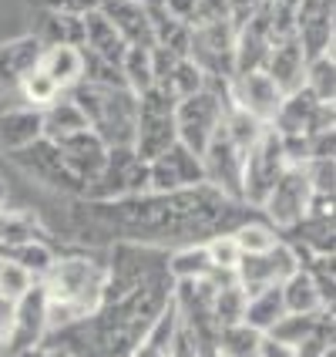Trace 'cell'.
Wrapping results in <instances>:
<instances>
[{"instance_id":"6da1fadb","label":"cell","mask_w":336,"mask_h":357,"mask_svg":"<svg viewBox=\"0 0 336 357\" xmlns=\"http://www.w3.org/2000/svg\"><path fill=\"white\" fill-rule=\"evenodd\" d=\"M108 283V259L74 253L54 259V266L44 273V300H47V334H58L64 327H74L91 314H98L104 303Z\"/></svg>"},{"instance_id":"7a4b0ae2","label":"cell","mask_w":336,"mask_h":357,"mask_svg":"<svg viewBox=\"0 0 336 357\" xmlns=\"http://www.w3.org/2000/svg\"><path fill=\"white\" fill-rule=\"evenodd\" d=\"M71 101L81 108L88 128L108 149H131L135 145V119H138V95L131 88H104L78 81L67 88Z\"/></svg>"},{"instance_id":"3957f363","label":"cell","mask_w":336,"mask_h":357,"mask_svg":"<svg viewBox=\"0 0 336 357\" xmlns=\"http://www.w3.org/2000/svg\"><path fill=\"white\" fill-rule=\"evenodd\" d=\"M225 84L229 81H205L202 91L175 101V135L198 159H202L209 139L216 135V128L225 119V108H229V88Z\"/></svg>"},{"instance_id":"277c9868","label":"cell","mask_w":336,"mask_h":357,"mask_svg":"<svg viewBox=\"0 0 336 357\" xmlns=\"http://www.w3.org/2000/svg\"><path fill=\"white\" fill-rule=\"evenodd\" d=\"M189 61L209 81H229L236 75V24L232 20L192 24Z\"/></svg>"},{"instance_id":"5b68a950","label":"cell","mask_w":336,"mask_h":357,"mask_svg":"<svg viewBox=\"0 0 336 357\" xmlns=\"http://www.w3.org/2000/svg\"><path fill=\"white\" fill-rule=\"evenodd\" d=\"M286 165L289 162L282 152V139H279V132L266 125V132L259 135L256 145L242 159V202L253 209H262V202L273 192L279 176L286 172Z\"/></svg>"},{"instance_id":"8992f818","label":"cell","mask_w":336,"mask_h":357,"mask_svg":"<svg viewBox=\"0 0 336 357\" xmlns=\"http://www.w3.org/2000/svg\"><path fill=\"white\" fill-rule=\"evenodd\" d=\"M148 192V162L135 155V149H108V159L101 172L84 185V199L108 202V199H125Z\"/></svg>"},{"instance_id":"52a82bcc","label":"cell","mask_w":336,"mask_h":357,"mask_svg":"<svg viewBox=\"0 0 336 357\" xmlns=\"http://www.w3.org/2000/svg\"><path fill=\"white\" fill-rule=\"evenodd\" d=\"M175 135V98H168L161 88H148L138 95V119H135V155L141 159H155L159 152H165Z\"/></svg>"},{"instance_id":"ba28073f","label":"cell","mask_w":336,"mask_h":357,"mask_svg":"<svg viewBox=\"0 0 336 357\" xmlns=\"http://www.w3.org/2000/svg\"><path fill=\"white\" fill-rule=\"evenodd\" d=\"M44 340H47V300H44V287L34 283L14 303V324H10V334H7V344L0 354L38 357Z\"/></svg>"},{"instance_id":"9c48e42d","label":"cell","mask_w":336,"mask_h":357,"mask_svg":"<svg viewBox=\"0 0 336 357\" xmlns=\"http://www.w3.org/2000/svg\"><path fill=\"white\" fill-rule=\"evenodd\" d=\"M310 199H313V185L306 178V169L303 165H286V172L279 176V182L273 185V192L266 196L259 213L266 216V222L276 233H282V229L296 226L299 219L306 216Z\"/></svg>"},{"instance_id":"30bf717a","label":"cell","mask_w":336,"mask_h":357,"mask_svg":"<svg viewBox=\"0 0 336 357\" xmlns=\"http://www.w3.org/2000/svg\"><path fill=\"white\" fill-rule=\"evenodd\" d=\"M299 270V259L293 253V246L286 239H279L273 250L266 253H253V257H239L236 266V283L242 287L246 297H253L266 287H279Z\"/></svg>"},{"instance_id":"8fae6325","label":"cell","mask_w":336,"mask_h":357,"mask_svg":"<svg viewBox=\"0 0 336 357\" xmlns=\"http://www.w3.org/2000/svg\"><path fill=\"white\" fill-rule=\"evenodd\" d=\"M242 159H246V152L229 139L225 125H218L216 135L209 139L205 152H202V172L212 189H218L225 199H236V202H242Z\"/></svg>"},{"instance_id":"7c38bea8","label":"cell","mask_w":336,"mask_h":357,"mask_svg":"<svg viewBox=\"0 0 336 357\" xmlns=\"http://www.w3.org/2000/svg\"><path fill=\"white\" fill-rule=\"evenodd\" d=\"M205 182L202 159L189 152L182 142H172L165 152L148 159V192H182Z\"/></svg>"},{"instance_id":"4fadbf2b","label":"cell","mask_w":336,"mask_h":357,"mask_svg":"<svg viewBox=\"0 0 336 357\" xmlns=\"http://www.w3.org/2000/svg\"><path fill=\"white\" fill-rule=\"evenodd\" d=\"M273 132L293 139V135H313L319 128H333V105H323V101L303 84L293 95H282L276 119L269 125Z\"/></svg>"},{"instance_id":"5bb4252c","label":"cell","mask_w":336,"mask_h":357,"mask_svg":"<svg viewBox=\"0 0 336 357\" xmlns=\"http://www.w3.org/2000/svg\"><path fill=\"white\" fill-rule=\"evenodd\" d=\"M229 105L253 115L262 125H273L279 105H282V91H279L273 78L266 71H246V75H232L229 78Z\"/></svg>"},{"instance_id":"9a60e30c","label":"cell","mask_w":336,"mask_h":357,"mask_svg":"<svg viewBox=\"0 0 336 357\" xmlns=\"http://www.w3.org/2000/svg\"><path fill=\"white\" fill-rule=\"evenodd\" d=\"M10 159H14V165H20L27 176H34L38 182L58 189V192H78V196L84 192V185L67 172V165H64L54 142L38 139V142H31V145H24V149H17V152H10Z\"/></svg>"},{"instance_id":"2e32d148","label":"cell","mask_w":336,"mask_h":357,"mask_svg":"<svg viewBox=\"0 0 336 357\" xmlns=\"http://www.w3.org/2000/svg\"><path fill=\"white\" fill-rule=\"evenodd\" d=\"M333 14L336 0H299L296 10V40L303 44L306 61L319 54H333Z\"/></svg>"},{"instance_id":"e0dca14e","label":"cell","mask_w":336,"mask_h":357,"mask_svg":"<svg viewBox=\"0 0 336 357\" xmlns=\"http://www.w3.org/2000/svg\"><path fill=\"white\" fill-rule=\"evenodd\" d=\"M98 10L111 20V27L118 31V38L128 47H155L152 7L148 3H138V0H101Z\"/></svg>"},{"instance_id":"ac0fdd59","label":"cell","mask_w":336,"mask_h":357,"mask_svg":"<svg viewBox=\"0 0 336 357\" xmlns=\"http://www.w3.org/2000/svg\"><path fill=\"white\" fill-rule=\"evenodd\" d=\"M273 27H269V17L266 10L259 7L249 20H242L236 27V75H246V71H262V64L273 51Z\"/></svg>"},{"instance_id":"d6986e66","label":"cell","mask_w":336,"mask_h":357,"mask_svg":"<svg viewBox=\"0 0 336 357\" xmlns=\"http://www.w3.org/2000/svg\"><path fill=\"white\" fill-rule=\"evenodd\" d=\"M61 152V159L67 165V172L78 178L81 185H88L91 178L101 172V165L108 159V145L91 132V128H84V132H74V135H67V139L54 142Z\"/></svg>"},{"instance_id":"ffe728a7","label":"cell","mask_w":336,"mask_h":357,"mask_svg":"<svg viewBox=\"0 0 336 357\" xmlns=\"http://www.w3.org/2000/svg\"><path fill=\"white\" fill-rule=\"evenodd\" d=\"M306 54H303V44L296 40V34L293 38H282L273 44V51H269V58H266V64H262V71L273 78V84H276L282 95H293V91H299L303 84H306Z\"/></svg>"},{"instance_id":"44dd1931","label":"cell","mask_w":336,"mask_h":357,"mask_svg":"<svg viewBox=\"0 0 336 357\" xmlns=\"http://www.w3.org/2000/svg\"><path fill=\"white\" fill-rule=\"evenodd\" d=\"M40 51H44V44H40L34 34L0 44V91L17 88V81L24 78L27 71H34L40 61Z\"/></svg>"},{"instance_id":"7402d4cb","label":"cell","mask_w":336,"mask_h":357,"mask_svg":"<svg viewBox=\"0 0 336 357\" xmlns=\"http://www.w3.org/2000/svg\"><path fill=\"white\" fill-rule=\"evenodd\" d=\"M81 24H84V40H81V47L121 68V58H125L128 44L118 38V31L111 27V20L104 17L101 10H91V14L81 17Z\"/></svg>"},{"instance_id":"603a6c76","label":"cell","mask_w":336,"mask_h":357,"mask_svg":"<svg viewBox=\"0 0 336 357\" xmlns=\"http://www.w3.org/2000/svg\"><path fill=\"white\" fill-rule=\"evenodd\" d=\"M38 139H44L38 108L20 105V108H3L0 112V145L7 152H17V149H24V145H31Z\"/></svg>"},{"instance_id":"cb8c5ba5","label":"cell","mask_w":336,"mask_h":357,"mask_svg":"<svg viewBox=\"0 0 336 357\" xmlns=\"http://www.w3.org/2000/svg\"><path fill=\"white\" fill-rule=\"evenodd\" d=\"M84 128H88V121H84L81 108L71 101L67 91L51 101L47 108H40V132H44L47 142H61L67 135H74V132H84Z\"/></svg>"},{"instance_id":"d4e9b609","label":"cell","mask_w":336,"mask_h":357,"mask_svg":"<svg viewBox=\"0 0 336 357\" xmlns=\"http://www.w3.org/2000/svg\"><path fill=\"white\" fill-rule=\"evenodd\" d=\"M40 71H47V78L58 84L61 91L74 88L81 81V71H84V58H81V47H71V44H54V47H44L38 61Z\"/></svg>"},{"instance_id":"484cf974","label":"cell","mask_w":336,"mask_h":357,"mask_svg":"<svg viewBox=\"0 0 336 357\" xmlns=\"http://www.w3.org/2000/svg\"><path fill=\"white\" fill-rule=\"evenodd\" d=\"M279 290H282L286 314H323V310H333V307L323 300V294H319L317 280L310 277L306 270H296L286 283H279Z\"/></svg>"},{"instance_id":"4316f807","label":"cell","mask_w":336,"mask_h":357,"mask_svg":"<svg viewBox=\"0 0 336 357\" xmlns=\"http://www.w3.org/2000/svg\"><path fill=\"white\" fill-rule=\"evenodd\" d=\"M34 38H38L44 47H54V44H71V47H81V40H84V24H81V17H71V14L38 10V20H34Z\"/></svg>"},{"instance_id":"83f0119b","label":"cell","mask_w":336,"mask_h":357,"mask_svg":"<svg viewBox=\"0 0 336 357\" xmlns=\"http://www.w3.org/2000/svg\"><path fill=\"white\" fill-rule=\"evenodd\" d=\"M152 31H155V47L175 54V58H189V38H192V24L165 14L161 7H152Z\"/></svg>"},{"instance_id":"f1b7e54d","label":"cell","mask_w":336,"mask_h":357,"mask_svg":"<svg viewBox=\"0 0 336 357\" xmlns=\"http://www.w3.org/2000/svg\"><path fill=\"white\" fill-rule=\"evenodd\" d=\"M165 266H168V277H172V283H178V280H205V277H212V270H216L202 243L178 246L175 253H168Z\"/></svg>"},{"instance_id":"f546056e","label":"cell","mask_w":336,"mask_h":357,"mask_svg":"<svg viewBox=\"0 0 336 357\" xmlns=\"http://www.w3.org/2000/svg\"><path fill=\"white\" fill-rule=\"evenodd\" d=\"M282 314H286V307H282V290H279V287H266V290H259L253 297H246L242 324H249L253 331L266 334Z\"/></svg>"},{"instance_id":"4dcf8cb0","label":"cell","mask_w":336,"mask_h":357,"mask_svg":"<svg viewBox=\"0 0 336 357\" xmlns=\"http://www.w3.org/2000/svg\"><path fill=\"white\" fill-rule=\"evenodd\" d=\"M0 259H10V263H17L20 270H27L31 277L44 280V273L54 266V250L44 243V239H31V243H20V246H14V250H7V253H0Z\"/></svg>"},{"instance_id":"1f68e13d","label":"cell","mask_w":336,"mask_h":357,"mask_svg":"<svg viewBox=\"0 0 336 357\" xmlns=\"http://www.w3.org/2000/svg\"><path fill=\"white\" fill-rule=\"evenodd\" d=\"M205 81L209 78H205V75H202L189 58H175V64L168 68L165 81L155 84V88H161L168 98L182 101V98H189V95H195V91H202V88H205Z\"/></svg>"},{"instance_id":"d6a6232c","label":"cell","mask_w":336,"mask_h":357,"mask_svg":"<svg viewBox=\"0 0 336 357\" xmlns=\"http://www.w3.org/2000/svg\"><path fill=\"white\" fill-rule=\"evenodd\" d=\"M31 239H40L38 219L20 209H0V253L14 250L20 243H31Z\"/></svg>"},{"instance_id":"836d02e7","label":"cell","mask_w":336,"mask_h":357,"mask_svg":"<svg viewBox=\"0 0 336 357\" xmlns=\"http://www.w3.org/2000/svg\"><path fill=\"white\" fill-rule=\"evenodd\" d=\"M232 239H236L239 253L242 257H253V253H266V250H273L279 243V233L262 219H249V222H242L239 229H232Z\"/></svg>"},{"instance_id":"e575fe53","label":"cell","mask_w":336,"mask_h":357,"mask_svg":"<svg viewBox=\"0 0 336 357\" xmlns=\"http://www.w3.org/2000/svg\"><path fill=\"white\" fill-rule=\"evenodd\" d=\"M17 95H20V101H24L27 108H38L40 112V108H47L54 98H61L64 91L47 78V71L34 68V71H27V75L17 81Z\"/></svg>"},{"instance_id":"d590c367","label":"cell","mask_w":336,"mask_h":357,"mask_svg":"<svg viewBox=\"0 0 336 357\" xmlns=\"http://www.w3.org/2000/svg\"><path fill=\"white\" fill-rule=\"evenodd\" d=\"M242 314H246V294L236 280L232 283H222L216 290V300H212V317H216L218 331L222 327H232V324H242Z\"/></svg>"},{"instance_id":"8d00e7d4","label":"cell","mask_w":336,"mask_h":357,"mask_svg":"<svg viewBox=\"0 0 336 357\" xmlns=\"http://www.w3.org/2000/svg\"><path fill=\"white\" fill-rule=\"evenodd\" d=\"M259 331H253L249 324H232L218 331V354L222 357H256L259 351Z\"/></svg>"},{"instance_id":"74e56055","label":"cell","mask_w":336,"mask_h":357,"mask_svg":"<svg viewBox=\"0 0 336 357\" xmlns=\"http://www.w3.org/2000/svg\"><path fill=\"white\" fill-rule=\"evenodd\" d=\"M306 88L317 95L323 105H333L336 98V64L333 54H319L306 64Z\"/></svg>"},{"instance_id":"f35d334b","label":"cell","mask_w":336,"mask_h":357,"mask_svg":"<svg viewBox=\"0 0 336 357\" xmlns=\"http://www.w3.org/2000/svg\"><path fill=\"white\" fill-rule=\"evenodd\" d=\"M121 75L135 95L148 91L152 88V47H128L121 58Z\"/></svg>"},{"instance_id":"ab89813d","label":"cell","mask_w":336,"mask_h":357,"mask_svg":"<svg viewBox=\"0 0 336 357\" xmlns=\"http://www.w3.org/2000/svg\"><path fill=\"white\" fill-rule=\"evenodd\" d=\"M319 314H282V317L266 331V334H273L276 340H286V344H303V340L310 337V331L317 327Z\"/></svg>"},{"instance_id":"60d3db41","label":"cell","mask_w":336,"mask_h":357,"mask_svg":"<svg viewBox=\"0 0 336 357\" xmlns=\"http://www.w3.org/2000/svg\"><path fill=\"white\" fill-rule=\"evenodd\" d=\"M266 17H269V27H273V38H293L296 31V10H299V0H266L262 3Z\"/></svg>"},{"instance_id":"b9f144b4","label":"cell","mask_w":336,"mask_h":357,"mask_svg":"<svg viewBox=\"0 0 336 357\" xmlns=\"http://www.w3.org/2000/svg\"><path fill=\"white\" fill-rule=\"evenodd\" d=\"M205 253H209V259H212V266L216 270H225V273H236V266H239V246H236V239H232V233H218V236H209L205 243Z\"/></svg>"},{"instance_id":"7bdbcfd3","label":"cell","mask_w":336,"mask_h":357,"mask_svg":"<svg viewBox=\"0 0 336 357\" xmlns=\"http://www.w3.org/2000/svg\"><path fill=\"white\" fill-rule=\"evenodd\" d=\"M38 280L31 277L27 270H20L17 263H10V259H0V297H7V300H14L17 303L31 287H34Z\"/></svg>"},{"instance_id":"ee69618b","label":"cell","mask_w":336,"mask_h":357,"mask_svg":"<svg viewBox=\"0 0 336 357\" xmlns=\"http://www.w3.org/2000/svg\"><path fill=\"white\" fill-rule=\"evenodd\" d=\"M303 169H306V178H310L317 196H333V172H336L333 159H310L303 162Z\"/></svg>"},{"instance_id":"f6af8a7d","label":"cell","mask_w":336,"mask_h":357,"mask_svg":"<svg viewBox=\"0 0 336 357\" xmlns=\"http://www.w3.org/2000/svg\"><path fill=\"white\" fill-rule=\"evenodd\" d=\"M38 10H54V14H71V17H84L91 10H98L101 0H34Z\"/></svg>"},{"instance_id":"bcb514c9","label":"cell","mask_w":336,"mask_h":357,"mask_svg":"<svg viewBox=\"0 0 336 357\" xmlns=\"http://www.w3.org/2000/svg\"><path fill=\"white\" fill-rule=\"evenodd\" d=\"M209 20H232L229 0H195V24H209Z\"/></svg>"},{"instance_id":"7dc6e473","label":"cell","mask_w":336,"mask_h":357,"mask_svg":"<svg viewBox=\"0 0 336 357\" xmlns=\"http://www.w3.org/2000/svg\"><path fill=\"white\" fill-rule=\"evenodd\" d=\"M256 357H296V347L286 344V340H276L273 334H262Z\"/></svg>"},{"instance_id":"c3c4849f","label":"cell","mask_w":336,"mask_h":357,"mask_svg":"<svg viewBox=\"0 0 336 357\" xmlns=\"http://www.w3.org/2000/svg\"><path fill=\"white\" fill-rule=\"evenodd\" d=\"M159 7L185 24H195V0H159Z\"/></svg>"},{"instance_id":"681fc988","label":"cell","mask_w":336,"mask_h":357,"mask_svg":"<svg viewBox=\"0 0 336 357\" xmlns=\"http://www.w3.org/2000/svg\"><path fill=\"white\" fill-rule=\"evenodd\" d=\"M262 3H266V0H229V17H232V24L239 27L242 20L253 17Z\"/></svg>"},{"instance_id":"f907efd6","label":"cell","mask_w":336,"mask_h":357,"mask_svg":"<svg viewBox=\"0 0 336 357\" xmlns=\"http://www.w3.org/2000/svg\"><path fill=\"white\" fill-rule=\"evenodd\" d=\"M10 324H14V300L0 297V351H3V344H7Z\"/></svg>"},{"instance_id":"816d5d0a","label":"cell","mask_w":336,"mask_h":357,"mask_svg":"<svg viewBox=\"0 0 336 357\" xmlns=\"http://www.w3.org/2000/svg\"><path fill=\"white\" fill-rule=\"evenodd\" d=\"M3 202H7V185H3V178H0V209H7Z\"/></svg>"},{"instance_id":"f5cc1de1","label":"cell","mask_w":336,"mask_h":357,"mask_svg":"<svg viewBox=\"0 0 336 357\" xmlns=\"http://www.w3.org/2000/svg\"><path fill=\"white\" fill-rule=\"evenodd\" d=\"M216 357H222V354H216Z\"/></svg>"}]
</instances>
